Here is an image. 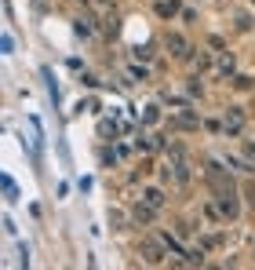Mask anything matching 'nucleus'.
<instances>
[{"mask_svg":"<svg viewBox=\"0 0 255 270\" xmlns=\"http://www.w3.org/2000/svg\"><path fill=\"white\" fill-rule=\"evenodd\" d=\"M142 201H150L153 208H160V205H164V194H160V190H157V186H150V190H146V194H142Z\"/></svg>","mask_w":255,"mask_h":270,"instance_id":"6e6552de","label":"nucleus"},{"mask_svg":"<svg viewBox=\"0 0 255 270\" xmlns=\"http://www.w3.org/2000/svg\"><path fill=\"white\" fill-rule=\"evenodd\" d=\"M73 29H77L80 37H92V33H95V19H92V15H84V19H77Z\"/></svg>","mask_w":255,"mask_h":270,"instance_id":"0eeeda50","label":"nucleus"},{"mask_svg":"<svg viewBox=\"0 0 255 270\" xmlns=\"http://www.w3.org/2000/svg\"><path fill=\"white\" fill-rule=\"evenodd\" d=\"M219 73H223V77H230V73H233V55H223V62H219Z\"/></svg>","mask_w":255,"mask_h":270,"instance_id":"1a4fd4ad","label":"nucleus"},{"mask_svg":"<svg viewBox=\"0 0 255 270\" xmlns=\"http://www.w3.org/2000/svg\"><path fill=\"white\" fill-rule=\"evenodd\" d=\"M164 248H168L164 241H153V238H146V241L139 245V256H142L146 263H160V259H164Z\"/></svg>","mask_w":255,"mask_h":270,"instance_id":"f03ea898","label":"nucleus"},{"mask_svg":"<svg viewBox=\"0 0 255 270\" xmlns=\"http://www.w3.org/2000/svg\"><path fill=\"white\" fill-rule=\"evenodd\" d=\"M197 69H211V55H201L197 59Z\"/></svg>","mask_w":255,"mask_h":270,"instance_id":"ddd939ff","label":"nucleus"},{"mask_svg":"<svg viewBox=\"0 0 255 270\" xmlns=\"http://www.w3.org/2000/svg\"><path fill=\"white\" fill-rule=\"evenodd\" d=\"M179 11V0H157V15L160 19H172Z\"/></svg>","mask_w":255,"mask_h":270,"instance_id":"39448f33","label":"nucleus"},{"mask_svg":"<svg viewBox=\"0 0 255 270\" xmlns=\"http://www.w3.org/2000/svg\"><path fill=\"white\" fill-rule=\"evenodd\" d=\"M157 117H160V113H157V106H146V113H142V121H146V124H153Z\"/></svg>","mask_w":255,"mask_h":270,"instance_id":"9d476101","label":"nucleus"},{"mask_svg":"<svg viewBox=\"0 0 255 270\" xmlns=\"http://www.w3.org/2000/svg\"><path fill=\"white\" fill-rule=\"evenodd\" d=\"M77 4H88V0H77Z\"/></svg>","mask_w":255,"mask_h":270,"instance_id":"2eb2a0df","label":"nucleus"},{"mask_svg":"<svg viewBox=\"0 0 255 270\" xmlns=\"http://www.w3.org/2000/svg\"><path fill=\"white\" fill-rule=\"evenodd\" d=\"M233 84H237L241 92H248V88H251V77H233Z\"/></svg>","mask_w":255,"mask_h":270,"instance_id":"9b49d317","label":"nucleus"},{"mask_svg":"<svg viewBox=\"0 0 255 270\" xmlns=\"http://www.w3.org/2000/svg\"><path fill=\"white\" fill-rule=\"evenodd\" d=\"M153 212H157V208H153L150 201H146V205H135V208H132V215H135L139 223H150V219H153Z\"/></svg>","mask_w":255,"mask_h":270,"instance_id":"423d86ee","label":"nucleus"},{"mask_svg":"<svg viewBox=\"0 0 255 270\" xmlns=\"http://www.w3.org/2000/svg\"><path fill=\"white\" fill-rule=\"evenodd\" d=\"M241 128H244V113H241V106H230V113H226V132H230V135H241Z\"/></svg>","mask_w":255,"mask_h":270,"instance_id":"20e7f679","label":"nucleus"},{"mask_svg":"<svg viewBox=\"0 0 255 270\" xmlns=\"http://www.w3.org/2000/svg\"><path fill=\"white\" fill-rule=\"evenodd\" d=\"M164 48L172 51L175 59H190V44H186L183 33H168V37H164Z\"/></svg>","mask_w":255,"mask_h":270,"instance_id":"7ed1b4c3","label":"nucleus"},{"mask_svg":"<svg viewBox=\"0 0 255 270\" xmlns=\"http://www.w3.org/2000/svg\"><path fill=\"white\" fill-rule=\"evenodd\" d=\"M219 212H223V215H230V219H237V212H241L233 183H230V186H219Z\"/></svg>","mask_w":255,"mask_h":270,"instance_id":"f257e3e1","label":"nucleus"},{"mask_svg":"<svg viewBox=\"0 0 255 270\" xmlns=\"http://www.w3.org/2000/svg\"><path fill=\"white\" fill-rule=\"evenodd\" d=\"M139 150H157V139H139Z\"/></svg>","mask_w":255,"mask_h":270,"instance_id":"4468645a","label":"nucleus"},{"mask_svg":"<svg viewBox=\"0 0 255 270\" xmlns=\"http://www.w3.org/2000/svg\"><path fill=\"white\" fill-rule=\"evenodd\" d=\"M132 77H135V81H150V73H146V69H139V66H132Z\"/></svg>","mask_w":255,"mask_h":270,"instance_id":"f8f14e48","label":"nucleus"}]
</instances>
